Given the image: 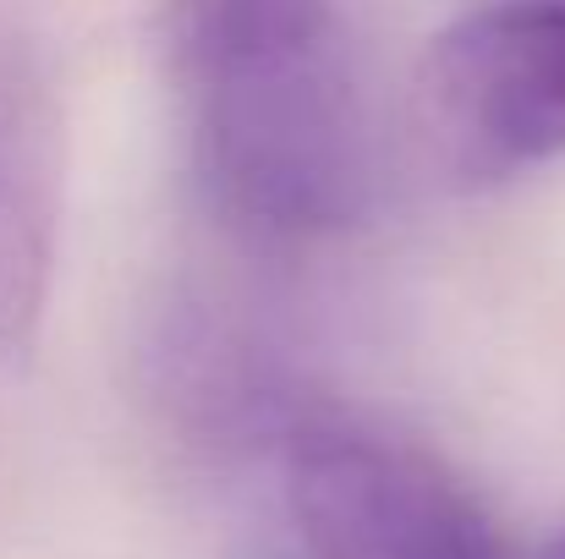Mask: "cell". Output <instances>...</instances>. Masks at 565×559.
Listing matches in <instances>:
<instances>
[{"instance_id":"obj_1","label":"cell","mask_w":565,"mask_h":559,"mask_svg":"<svg viewBox=\"0 0 565 559\" xmlns=\"http://www.w3.org/2000/svg\"><path fill=\"white\" fill-rule=\"evenodd\" d=\"M154 66L214 219L313 247L374 203V127L335 0H160Z\"/></svg>"},{"instance_id":"obj_2","label":"cell","mask_w":565,"mask_h":559,"mask_svg":"<svg viewBox=\"0 0 565 559\" xmlns=\"http://www.w3.org/2000/svg\"><path fill=\"white\" fill-rule=\"evenodd\" d=\"M417 127L456 186L565 160V0H494L445 22L417 61Z\"/></svg>"},{"instance_id":"obj_3","label":"cell","mask_w":565,"mask_h":559,"mask_svg":"<svg viewBox=\"0 0 565 559\" xmlns=\"http://www.w3.org/2000/svg\"><path fill=\"white\" fill-rule=\"evenodd\" d=\"M286 499L313 559H516L434 455L369 428H302Z\"/></svg>"},{"instance_id":"obj_4","label":"cell","mask_w":565,"mask_h":559,"mask_svg":"<svg viewBox=\"0 0 565 559\" xmlns=\"http://www.w3.org/2000/svg\"><path fill=\"white\" fill-rule=\"evenodd\" d=\"M61 225V116L44 77L0 44V352H28L44 319Z\"/></svg>"},{"instance_id":"obj_5","label":"cell","mask_w":565,"mask_h":559,"mask_svg":"<svg viewBox=\"0 0 565 559\" xmlns=\"http://www.w3.org/2000/svg\"><path fill=\"white\" fill-rule=\"evenodd\" d=\"M539 559H565V538L555 544V549H550V555H539Z\"/></svg>"}]
</instances>
